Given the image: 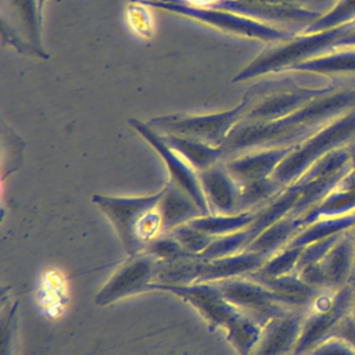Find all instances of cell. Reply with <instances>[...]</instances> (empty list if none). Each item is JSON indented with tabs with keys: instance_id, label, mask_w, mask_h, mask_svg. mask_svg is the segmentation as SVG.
Masks as SVG:
<instances>
[{
	"instance_id": "cell-1",
	"label": "cell",
	"mask_w": 355,
	"mask_h": 355,
	"mask_svg": "<svg viewBox=\"0 0 355 355\" xmlns=\"http://www.w3.org/2000/svg\"><path fill=\"white\" fill-rule=\"evenodd\" d=\"M354 280L331 291L324 290L306 311L298 343L291 355H308L323 341L329 340L337 324L351 313Z\"/></svg>"
},
{
	"instance_id": "cell-2",
	"label": "cell",
	"mask_w": 355,
	"mask_h": 355,
	"mask_svg": "<svg viewBox=\"0 0 355 355\" xmlns=\"http://www.w3.org/2000/svg\"><path fill=\"white\" fill-rule=\"evenodd\" d=\"M144 6H150L154 8H161L169 11L172 14H178L182 17H187L196 19L198 22L211 25L225 33L239 35L250 39H258L263 42H273V40H283L287 37L279 29H275L261 21L247 18L234 12L201 7L189 4L180 0H137Z\"/></svg>"
},
{
	"instance_id": "cell-3",
	"label": "cell",
	"mask_w": 355,
	"mask_h": 355,
	"mask_svg": "<svg viewBox=\"0 0 355 355\" xmlns=\"http://www.w3.org/2000/svg\"><path fill=\"white\" fill-rule=\"evenodd\" d=\"M247 100L232 110L207 115H162L153 118L148 125L162 135H178L220 147L232 129L241 121Z\"/></svg>"
},
{
	"instance_id": "cell-4",
	"label": "cell",
	"mask_w": 355,
	"mask_h": 355,
	"mask_svg": "<svg viewBox=\"0 0 355 355\" xmlns=\"http://www.w3.org/2000/svg\"><path fill=\"white\" fill-rule=\"evenodd\" d=\"M161 194L162 190L151 196L140 197H111L104 194H93L92 201L111 220L128 255H135L144 251V244L139 239L140 222L158 205Z\"/></svg>"
},
{
	"instance_id": "cell-5",
	"label": "cell",
	"mask_w": 355,
	"mask_h": 355,
	"mask_svg": "<svg viewBox=\"0 0 355 355\" xmlns=\"http://www.w3.org/2000/svg\"><path fill=\"white\" fill-rule=\"evenodd\" d=\"M148 291H168L190 304L208 323L211 330L216 327L227 331L243 315L230 301L225 298L215 283L162 284L151 283Z\"/></svg>"
},
{
	"instance_id": "cell-6",
	"label": "cell",
	"mask_w": 355,
	"mask_h": 355,
	"mask_svg": "<svg viewBox=\"0 0 355 355\" xmlns=\"http://www.w3.org/2000/svg\"><path fill=\"white\" fill-rule=\"evenodd\" d=\"M211 283L216 284L227 301L261 326L273 318L295 311L288 308L275 291L248 276Z\"/></svg>"
},
{
	"instance_id": "cell-7",
	"label": "cell",
	"mask_w": 355,
	"mask_h": 355,
	"mask_svg": "<svg viewBox=\"0 0 355 355\" xmlns=\"http://www.w3.org/2000/svg\"><path fill=\"white\" fill-rule=\"evenodd\" d=\"M158 265L159 259L146 251L129 255L96 294V305L104 306L121 298L148 291V286L157 279Z\"/></svg>"
},
{
	"instance_id": "cell-8",
	"label": "cell",
	"mask_w": 355,
	"mask_h": 355,
	"mask_svg": "<svg viewBox=\"0 0 355 355\" xmlns=\"http://www.w3.org/2000/svg\"><path fill=\"white\" fill-rule=\"evenodd\" d=\"M129 125L157 151L159 158L164 161L169 172V183L190 194L200 205V208L205 212V215H209L211 211L200 183L198 172L189 162H186L173 148H171L164 140L162 135L151 128L148 123H144L136 118H130Z\"/></svg>"
},
{
	"instance_id": "cell-9",
	"label": "cell",
	"mask_w": 355,
	"mask_h": 355,
	"mask_svg": "<svg viewBox=\"0 0 355 355\" xmlns=\"http://www.w3.org/2000/svg\"><path fill=\"white\" fill-rule=\"evenodd\" d=\"M306 311H291L263 324L250 355H291L304 324Z\"/></svg>"
},
{
	"instance_id": "cell-10",
	"label": "cell",
	"mask_w": 355,
	"mask_h": 355,
	"mask_svg": "<svg viewBox=\"0 0 355 355\" xmlns=\"http://www.w3.org/2000/svg\"><path fill=\"white\" fill-rule=\"evenodd\" d=\"M198 176L211 214L240 212V184L229 173L223 161L200 172Z\"/></svg>"
},
{
	"instance_id": "cell-11",
	"label": "cell",
	"mask_w": 355,
	"mask_h": 355,
	"mask_svg": "<svg viewBox=\"0 0 355 355\" xmlns=\"http://www.w3.org/2000/svg\"><path fill=\"white\" fill-rule=\"evenodd\" d=\"M293 147L294 146L248 151L227 158L223 162L233 179L239 184H244L252 180L272 178L279 164L286 158Z\"/></svg>"
},
{
	"instance_id": "cell-12",
	"label": "cell",
	"mask_w": 355,
	"mask_h": 355,
	"mask_svg": "<svg viewBox=\"0 0 355 355\" xmlns=\"http://www.w3.org/2000/svg\"><path fill=\"white\" fill-rule=\"evenodd\" d=\"M266 259V255L250 250L222 258L208 261L202 259L196 283H209L248 276L259 270Z\"/></svg>"
},
{
	"instance_id": "cell-13",
	"label": "cell",
	"mask_w": 355,
	"mask_h": 355,
	"mask_svg": "<svg viewBox=\"0 0 355 355\" xmlns=\"http://www.w3.org/2000/svg\"><path fill=\"white\" fill-rule=\"evenodd\" d=\"M319 265L327 290L336 291L352 280L355 273V241L349 230L337 240Z\"/></svg>"
},
{
	"instance_id": "cell-14",
	"label": "cell",
	"mask_w": 355,
	"mask_h": 355,
	"mask_svg": "<svg viewBox=\"0 0 355 355\" xmlns=\"http://www.w3.org/2000/svg\"><path fill=\"white\" fill-rule=\"evenodd\" d=\"M157 209L162 223V233H169L178 226L205 215L190 194L169 182L162 189Z\"/></svg>"
},
{
	"instance_id": "cell-15",
	"label": "cell",
	"mask_w": 355,
	"mask_h": 355,
	"mask_svg": "<svg viewBox=\"0 0 355 355\" xmlns=\"http://www.w3.org/2000/svg\"><path fill=\"white\" fill-rule=\"evenodd\" d=\"M355 214V171L345 173L338 183L306 214L301 216L304 226L319 218H334Z\"/></svg>"
},
{
	"instance_id": "cell-16",
	"label": "cell",
	"mask_w": 355,
	"mask_h": 355,
	"mask_svg": "<svg viewBox=\"0 0 355 355\" xmlns=\"http://www.w3.org/2000/svg\"><path fill=\"white\" fill-rule=\"evenodd\" d=\"M162 137L168 146L173 148L186 162H189L198 173L220 161H225L222 147L211 146L208 143L178 135H162Z\"/></svg>"
},
{
	"instance_id": "cell-17",
	"label": "cell",
	"mask_w": 355,
	"mask_h": 355,
	"mask_svg": "<svg viewBox=\"0 0 355 355\" xmlns=\"http://www.w3.org/2000/svg\"><path fill=\"white\" fill-rule=\"evenodd\" d=\"M304 229V222L301 216L287 215L283 219L270 225L266 230H263L247 250L261 252L268 258L282 248L287 247L290 241Z\"/></svg>"
},
{
	"instance_id": "cell-18",
	"label": "cell",
	"mask_w": 355,
	"mask_h": 355,
	"mask_svg": "<svg viewBox=\"0 0 355 355\" xmlns=\"http://www.w3.org/2000/svg\"><path fill=\"white\" fill-rule=\"evenodd\" d=\"M355 225V214L345 216H334V218H319L306 226L290 241L288 245L293 247H305L311 243L343 234L352 229Z\"/></svg>"
},
{
	"instance_id": "cell-19",
	"label": "cell",
	"mask_w": 355,
	"mask_h": 355,
	"mask_svg": "<svg viewBox=\"0 0 355 355\" xmlns=\"http://www.w3.org/2000/svg\"><path fill=\"white\" fill-rule=\"evenodd\" d=\"M255 219V211H245L232 215H220V214H209L204 216H198L187 223L194 226L196 229L212 236L220 237L229 233L240 232L248 227Z\"/></svg>"
},
{
	"instance_id": "cell-20",
	"label": "cell",
	"mask_w": 355,
	"mask_h": 355,
	"mask_svg": "<svg viewBox=\"0 0 355 355\" xmlns=\"http://www.w3.org/2000/svg\"><path fill=\"white\" fill-rule=\"evenodd\" d=\"M11 10L12 17L19 22L29 44L36 49L43 57L46 53L42 50L40 40V21L42 11L39 7V0H6Z\"/></svg>"
},
{
	"instance_id": "cell-21",
	"label": "cell",
	"mask_w": 355,
	"mask_h": 355,
	"mask_svg": "<svg viewBox=\"0 0 355 355\" xmlns=\"http://www.w3.org/2000/svg\"><path fill=\"white\" fill-rule=\"evenodd\" d=\"M301 252H302V247L287 245V247L282 248L280 251H277L276 254L270 255L259 270H257V272H254L248 276H252V277H280V276L294 273V272H297V266H298Z\"/></svg>"
},
{
	"instance_id": "cell-22",
	"label": "cell",
	"mask_w": 355,
	"mask_h": 355,
	"mask_svg": "<svg viewBox=\"0 0 355 355\" xmlns=\"http://www.w3.org/2000/svg\"><path fill=\"white\" fill-rule=\"evenodd\" d=\"M169 233L193 255H200L215 240V237L196 229L190 223H183Z\"/></svg>"
},
{
	"instance_id": "cell-23",
	"label": "cell",
	"mask_w": 355,
	"mask_h": 355,
	"mask_svg": "<svg viewBox=\"0 0 355 355\" xmlns=\"http://www.w3.org/2000/svg\"><path fill=\"white\" fill-rule=\"evenodd\" d=\"M146 252L154 255L159 261H172L183 257L193 255L183 248V245L171 234L162 233L153 239L144 248Z\"/></svg>"
},
{
	"instance_id": "cell-24",
	"label": "cell",
	"mask_w": 355,
	"mask_h": 355,
	"mask_svg": "<svg viewBox=\"0 0 355 355\" xmlns=\"http://www.w3.org/2000/svg\"><path fill=\"white\" fill-rule=\"evenodd\" d=\"M343 234H336V236H331V237H327V239H323V240H319V241H315V243H311V244L302 247V252H301V257L298 261L297 270H300L308 265L320 262Z\"/></svg>"
},
{
	"instance_id": "cell-25",
	"label": "cell",
	"mask_w": 355,
	"mask_h": 355,
	"mask_svg": "<svg viewBox=\"0 0 355 355\" xmlns=\"http://www.w3.org/2000/svg\"><path fill=\"white\" fill-rule=\"evenodd\" d=\"M308 355H355V348L341 338L330 337L313 348Z\"/></svg>"
},
{
	"instance_id": "cell-26",
	"label": "cell",
	"mask_w": 355,
	"mask_h": 355,
	"mask_svg": "<svg viewBox=\"0 0 355 355\" xmlns=\"http://www.w3.org/2000/svg\"><path fill=\"white\" fill-rule=\"evenodd\" d=\"M15 309H17V304L12 306V309H10L8 315L3 319V326H1V351L3 355H12V343H14V337H15Z\"/></svg>"
},
{
	"instance_id": "cell-27",
	"label": "cell",
	"mask_w": 355,
	"mask_h": 355,
	"mask_svg": "<svg viewBox=\"0 0 355 355\" xmlns=\"http://www.w3.org/2000/svg\"><path fill=\"white\" fill-rule=\"evenodd\" d=\"M135 7L129 8L130 17V24L132 28H135L140 35H147L151 33V18L147 11H144V4L140 1H135Z\"/></svg>"
},
{
	"instance_id": "cell-28",
	"label": "cell",
	"mask_w": 355,
	"mask_h": 355,
	"mask_svg": "<svg viewBox=\"0 0 355 355\" xmlns=\"http://www.w3.org/2000/svg\"><path fill=\"white\" fill-rule=\"evenodd\" d=\"M331 337H337L348 343L355 348V319L351 315H347L334 329Z\"/></svg>"
},
{
	"instance_id": "cell-29",
	"label": "cell",
	"mask_w": 355,
	"mask_h": 355,
	"mask_svg": "<svg viewBox=\"0 0 355 355\" xmlns=\"http://www.w3.org/2000/svg\"><path fill=\"white\" fill-rule=\"evenodd\" d=\"M247 3H254V4H262V6H282V7H288L293 1L295 0H241Z\"/></svg>"
},
{
	"instance_id": "cell-30",
	"label": "cell",
	"mask_w": 355,
	"mask_h": 355,
	"mask_svg": "<svg viewBox=\"0 0 355 355\" xmlns=\"http://www.w3.org/2000/svg\"><path fill=\"white\" fill-rule=\"evenodd\" d=\"M352 280H354V298H352V306H351V313L349 315L355 319V273H354Z\"/></svg>"
},
{
	"instance_id": "cell-31",
	"label": "cell",
	"mask_w": 355,
	"mask_h": 355,
	"mask_svg": "<svg viewBox=\"0 0 355 355\" xmlns=\"http://www.w3.org/2000/svg\"><path fill=\"white\" fill-rule=\"evenodd\" d=\"M349 232H351V234H352V239H354V241H355V225L352 226V229H351Z\"/></svg>"
}]
</instances>
